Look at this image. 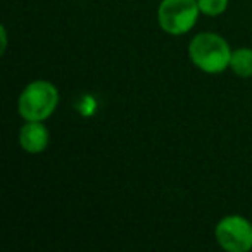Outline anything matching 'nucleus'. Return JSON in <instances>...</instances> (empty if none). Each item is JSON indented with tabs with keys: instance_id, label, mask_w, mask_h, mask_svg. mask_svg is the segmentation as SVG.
Listing matches in <instances>:
<instances>
[{
	"instance_id": "f257e3e1",
	"label": "nucleus",
	"mask_w": 252,
	"mask_h": 252,
	"mask_svg": "<svg viewBox=\"0 0 252 252\" xmlns=\"http://www.w3.org/2000/svg\"><path fill=\"white\" fill-rule=\"evenodd\" d=\"M231 54L230 43L218 33H197L189 45V59L197 69L207 74L223 73L230 67Z\"/></svg>"
},
{
	"instance_id": "f03ea898",
	"label": "nucleus",
	"mask_w": 252,
	"mask_h": 252,
	"mask_svg": "<svg viewBox=\"0 0 252 252\" xmlns=\"http://www.w3.org/2000/svg\"><path fill=\"white\" fill-rule=\"evenodd\" d=\"M59 105V90L52 81L35 80L23 88L18 111L25 121H45Z\"/></svg>"
},
{
	"instance_id": "7ed1b4c3",
	"label": "nucleus",
	"mask_w": 252,
	"mask_h": 252,
	"mask_svg": "<svg viewBox=\"0 0 252 252\" xmlns=\"http://www.w3.org/2000/svg\"><path fill=\"white\" fill-rule=\"evenodd\" d=\"M199 14L197 0H162L158 9V23L164 33L180 36L197 25Z\"/></svg>"
},
{
	"instance_id": "20e7f679",
	"label": "nucleus",
	"mask_w": 252,
	"mask_h": 252,
	"mask_svg": "<svg viewBox=\"0 0 252 252\" xmlns=\"http://www.w3.org/2000/svg\"><path fill=\"white\" fill-rule=\"evenodd\" d=\"M214 237L226 252L252 251V223L244 216L230 214L221 218L214 228Z\"/></svg>"
},
{
	"instance_id": "39448f33",
	"label": "nucleus",
	"mask_w": 252,
	"mask_h": 252,
	"mask_svg": "<svg viewBox=\"0 0 252 252\" xmlns=\"http://www.w3.org/2000/svg\"><path fill=\"white\" fill-rule=\"evenodd\" d=\"M50 142V133L43 121H25L19 130V145L28 154H42Z\"/></svg>"
},
{
	"instance_id": "423d86ee",
	"label": "nucleus",
	"mask_w": 252,
	"mask_h": 252,
	"mask_svg": "<svg viewBox=\"0 0 252 252\" xmlns=\"http://www.w3.org/2000/svg\"><path fill=\"white\" fill-rule=\"evenodd\" d=\"M230 67L237 76L252 78V49L249 47L235 49L231 54Z\"/></svg>"
},
{
	"instance_id": "0eeeda50",
	"label": "nucleus",
	"mask_w": 252,
	"mask_h": 252,
	"mask_svg": "<svg viewBox=\"0 0 252 252\" xmlns=\"http://www.w3.org/2000/svg\"><path fill=\"white\" fill-rule=\"evenodd\" d=\"M197 4H199L200 14L209 16V18H218V16L226 12L230 0H197Z\"/></svg>"
},
{
	"instance_id": "6e6552de",
	"label": "nucleus",
	"mask_w": 252,
	"mask_h": 252,
	"mask_svg": "<svg viewBox=\"0 0 252 252\" xmlns=\"http://www.w3.org/2000/svg\"><path fill=\"white\" fill-rule=\"evenodd\" d=\"M0 38H2L0 52L4 54V52H5V49H7V30H5V26H2V28H0Z\"/></svg>"
}]
</instances>
